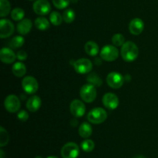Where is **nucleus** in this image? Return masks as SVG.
<instances>
[{"label":"nucleus","instance_id":"obj_1","mask_svg":"<svg viewBox=\"0 0 158 158\" xmlns=\"http://www.w3.org/2000/svg\"><path fill=\"white\" fill-rule=\"evenodd\" d=\"M122 58L126 62H133L137 58L139 54V49L137 45L133 42H125L122 46L120 51Z\"/></svg>","mask_w":158,"mask_h":158},{"label":"nucleus","instance_id":"obj_2","mask_svg":"<svg viewBox=\"0 0 158 158\" xmlns=\"http://www.w3.org/2000/svg\"><path fill=\"white\" fill-rule=\"evenodd\" d=\"M107 118L106 110L101 107H97L91 110L87 114V120L94 124H100L103 123Z\"/></svg>","mask_w":158,"mask_h":158},{"label":"nucleus","instance_id":"obj_3","mask_svg":"<svg viewBox=\"0 0 158 158\" xmlns=\"http://www.w3.org/2000/svg\"><path fill=\"white\" fill-rule=\"evenodd\" d=\"M80 95L83 101L86 103H92L97 97V89L95 86L90 83L83 85L80 89Z\"/></svg>","mask_w":158,"mask_h":158},{"label":"nucleus","instance_id":"obj_4","mask_svg":"<svg viewBox=\"0 0 158 158\" xmlns=\"http://www.w3.org/2000/svg\"><path fill=\"white\" fill-rule=\"evenodd\" d=\"M119 56V51L117 48L111 45H106L102 48L100 51V57L107 62L115 61Z\"/></svg>","mask_w":158,"mask_h":158},{"label":"nucleus","instance_id":"obj_5","mask_svg":"<svg viewBox=\"0 0 158 158\" xmlns=\"http://www.w3.org/2000/svg\"><path fill=\"white\" fill-rule=\"evenodd\" d=\"M80 154V148L73 142L66 143L61 149V156L63 158H77Z\"/></svg>","mask_w":158,"mask_h":158},{"label":"nucleus","instance_id":"obj_6","mask_svg":"<svg viewBox=\"0 0 158 158\" xmlns=\"http://www.w3.org/2000/svg\"><path fill=\"white\" fill-rule=\"evenodd\" d=\"M73 67L77 73L86 74L92 70L93 63L88 59H79L77 61L74 62Z\"/></svg>","mask_w":158,"mask_h":158},{"label":"nucleus","instance_id":"obj_7","mask_svg":"<svg viewBox=\"0 0 158 158\" xmlns=\"http://www.w3.org/2000/svg\"><path fill=\"white\" fill-rule=\"evenodd\" d=\"M4 106L8 112L15 113L20 109L21 103H20V100L17 96L11 94L5 99Z\"/></svg>","mask_w":158,"mask_h":158},{"label":"nucleus","instance_id":"obj_8","mask_svg":"<svg viewBox=\"0 0 158 158\" xmlns=\"http://www.w3.org/2000/svg\"><path fill=\"white\" fill-rule=\"evenodd\" d=\"M22 86L23 89L26 94H33L38 90L39 84L37 80L33 77L28 76L26 77L22 81Z\"/></svg>","mask_w":158,"mask_h":158},{"label":"nucleus","instance_id":"obj_9","mask_svg":"<svg viewBox=\"0 0 158 158\" xmlns=\"http://www.w3.org/2000/svg\"><path fill=\"white\" fill-rule=\"evenodd\" d=\"M124 82V78L117 72H111L106 77V83L110 87L113 89H119L121 87Z\"/></svg>","mask_w":158,"mask_h":158},{"label":"nucleus","instance_id":"obj_10","mask_svg":"<svg viewBox=\"0 0 158 158\" xmlns=\"http://www.w3.org/2000/svg\"><path fill=\"white\" fill-rule=\"evenodd\" d=\"M14 26L9 19H2L0 20V37L2 39L7 38L14 32Z\"/></svg>","mask_w":158,"mask_h":158},{"label":"nucleus","instance_id":"obj_11","mask_svg":"<svg viewBox=\"0 0 158 158\" xmlns=\"http://www.w3.org/2000/svg\"><path fill=\"white\" fill-rule=\"evenodd\" d=\"M33 10L40 15H47L50 12L51 6L47 0H37L33 4Z\"/></svg>","mask_w":158,"mask_h":158},{"label":"nucleus","instance_id":"obj_12","mask_svg":"<svg viewBox=\"0 0 158 158\" xmlns=\"http://www.w3.org/2000/svg\"><path fill=\"white\" fill-rule=\"evenodd\" d=\"M70 112L75 117H82L86 113L85 104L80 100H74L70 103Z\"/></svg>","mask_w":158,"mask_h":158},{"label":"nucleus","instance_id":"obj_13","mask_svg":"<svg viewBox=\"0 0 158 158\" xmlns=\"http://www.w3.org/2000/svg\"><path fill=\"white\" fill-rule=\"evenodd\" d=\"M103 104L108 110H115L119 106V99L116 94L107 93L103 97Z\"/></svg>","mask_w":158,"mask_h":158},{"label":"nucleus","instance_id":"obj_14","mask_svg":"<svg viewBox=\"0 0 158 158\" xmlns=\"http://www.w3.org/2000/svg\"><path fill=\"white\" fill-rule=\"evenodd\" d=\"M144 29V23L142 19L135 18L131 20L129 24V31L133 35H140Z\"/></svg>","mask_w":158,"mask_h":158},{"label":"nucleus","instance_id":"obj_15","mask_svg":"<svg viewBox=\"0 0 158 158\" xmlns=\"http://www.w3.org/2000/svg\"><path fill=\"white\" fill-rule=\"evenodd\" d=\"M16 58L17 57L15 52L9 48L3 47L0 51V59L2 63L10 64V63H13Z\"/></svg>","mask_w":158,"mask_h":158},{"label":"nucleus","instance_id":"obj_16","mask_svg":"<svg viewBox=\"0 0 158 158\" xmlns=\"http://www.w3.org/2000/svg\"><path fill=\"white\" fill-rule=\"evenodd\" d=\"M32 21L29 19H23L17 24V32L21 35H26L32 29Z\"/></svg>","mask_w":158,"mask_h":158},{"label":"nucleus","instance_id":"obj_17","mask_svg":"<svg viewBox=\"0 0 158 158\" xmlns=\"http://www.w3.org/2000/svg\"><path fill=\"white\" fill-rule=\"evenodd\" d=\"M42 104V100L38 96H33L29 98L26 102V107L31 112H35L40 108Z\"/></svg>","mask_w":158,"mask_h":158},{"label":"nucleus","instance_id":"obj_18","mask_svg":"<svg viewBox=\"0 0 158 158\" xmlns=\"http://www.w3.org/2000/svg\"><path fill=\"white\" fill-rule=\"evenodd\" d=\"M79 135L80 136L83 138H88V137H90L92 135L93 133V129L92 127L89 123H86V122H84V123H81V125L80 126L78 130Z\"/></svg>","mask_w":158,"mask_h":158},{"label":"nucleus","instance_id":"obj_19","mask_svg":"<svg viewBox=\"0 0 158 158\" xmlns=\"http://www.w3.org/2000/svg\"><path fill=\"white\" fill-rule=\"evenodd\" d=\"M85 52L90 56H95L99 52V46L94 41H88L84 46Z\"/></svg>","mask_w":158,"mask_h":158},{"label":"nucleus","instance_id":"obj_20","mask_svg":"<svg viewBox=\"0 0 158 158\" xmlns=\"http://www.w3.org/2000/svg\"><path fill=\"white\" fill-rule=\"evenodd\" d=\"M12 73L17 77H22L26 74V67L24 63L21 62H17L12 66Z\"/></svg>","mask_w":158,"mask_h":158},{"label":"nucleus","instance_id":"obj_21","mask_svg":"<svg viewBox=\"0 0 158 158\" xmlns=\"http://www.w3.org/2000/svg\"><path fill=\"white\" fill-rule=\"evenodd\" d=\"M35 26L41 31L47 30L49 28V22L44 17H38L35 20Z\"/></svg>","mask_w":158,"mask_h":158},{"label":"nucleus","instance_id":"obj_22","mask_svg":"<svg viewBox=\"0 0 158 158\" xmlns=\"http://www.w3.org/2000/svg\"><path fill=\"white\" fill-rule=\"evenodd\" d=\"M11 6L8 0H0V16L5 17L10 12Z\"/></svg>","mask_w":158,"mask_h":158},{"label":"nucleus","instance_id":"obj_23","mask_svg":"<svg viewBox=\"0 0 158 158\" xmlns=\"http://www.w3.org/2000/svg\"><path fill=\"white\" fill-rule=\"evenodd\" d=\"M25 43V40L21 35H16L13 37L12 40L9 41V46L13 49H18V48L22 47Z\"/></svg>","mask_w":158,"mask_h":158},{"label":"nucleus","instance_id":"obj_24","mask_svg":"<svg viewBox=\"0 0 158 158\" xmlns=\"http://www.w3.org/2000/svg\"><path fill=\"white\" fill-rule=\"evenodd\" d=\"M76 17L75 12L72 9H67L63 12V19L66 23H71L74 21Z\"/></svg>","mask_w":158,"mask_h":158},{"label":"nucleus","instance_id":"obj_25","mask_svg":"<svg viewBox=\"0 0 158 158\" xmlns=\"http://www.w3.org/2000/svg\"><path fill=\"white\" fill-rule=\"evenodd\" d=\"M25 16V12L21 8H15L11 12V17L15 21H21Z\"/></svg>","mask_w":158,"mask_h":158},{"label":"nucleus","instance_id":"obj_26","mask_svg":"<svg viewBox=\"0 0 158 158\" xmlns=\"http://www.w3.org/2000/svg\"><path fill=\"white\" fill-rule=\"evenodd\" d=\"M63 17L58 12H52L49 15L50 23L54 26H60L63 22Z\"/></svg>","mask_w":158,"mask_h":158},{"label":"nucleus","instance_id":"obj_27","mask_svg":"<svg viewBox=\"0 0 158 158\" xmlns=\"http://www.w3.org/2000/svg\"><path fill=\"white\" fill-rule=\"evenodd\" d=\"M94 148H95V143L92 140L86 139V140H83L81 143V148L84 152H91L94 151Z\"/></svg>","mask_w":158,"mask_h":158},{"label":"nucleus","instance_id":"obj_28","mask_svg":"<svg viewBox=\"0 0 158 158\" xmlns=\"http://www.w3.org/2000/svg\"><path fill=\"white\" fill-rule=\"evenodd\" d=\"M87 80L90 84H93L95 86H100L102 85V83H103L100 77L97 74L94 73H90L88 76Z\"/></svg>","mask_w":158,"mask_h":158},{"label":"nucleus","instance_id":"obj_29","mask_svg":"<svg viewBox=\"0 0 158 158\" xmlns=\"http://www.w3.org/2000/svg\"><path fill=\"white\" fill-rule=\"evenodd\" d=\"M9 136L8 134L7 131L1 127H0V147L3 148L6 145H7V143H9Z\"/></svg>","mask_w":158,"mask_h":158},{"label":"nucleus","instance_id":"obj_30","mask_svg":"<svg viewBox=\"0 0 158 158\" xmlns=\"http://www.w3.org/2000/svg\"><path fill=\"white\" fill-rule=\"evenodd\" d=\"M112 43L115 46H122L125 43V39L120 33H116L112 37Z\"/></svg>","mask_w":158,"mask_h":158},{"label":"nucleus","instance_id":"obj_31","mask_svg":"<svg viewBox=\"0 0 158 158\" xmlns=\"http://www.w3.org/2000/svg\"><path fill=\"white\" fill-rule=\"evenodd\" d=\"M69 0H52L54 6L59 9H66L69 5Z\"/></svg>","mask_w":158,"mask_h":158},{"label":"nucleus","instance_id":"obj_32","mask_svg":"<svg viewBox=\"0 0 158 158\" xmlns=\"http://www.w3.org/2000/svg\"><path fill=\"white\" fill-rule=\"evenodd\" d=\"M17 118L21 122H26L29 119V114L26 110H20L17 114Z\"/></svg>","mask_w":158,"mask_h":158},{"label":"nucleus","instance_id":"obj_33","mask_svg":"<svg viewBox=\"0 0 158 158\" xmlns=\"http://www.w3.org/2000/svg\"><path fill=\"white\" fill-rule=\"evenodd\" d=\"M16 57L19 60L24 61L27 59V53L24 50H19L16 54Z\"/></svg>","mask_w":158,"mask_h":158},{"label":"nucleus","instance_id":"obj_34","mask_svg":"<svg viewBox=\"0 0 158 158\" xmlns=\"http://www.w3.org/2000/svg\"><path fill=\"white\" fill-rule=\"evenodd\" d=\"M5 157V154H4V151L3 150H0V158H4Z\"/></svg>","mask_w":158,"mask_h":158},{"label":"nucleus","instance_id":"obj_35","mask_svg":"<svg viewBox=\"0 0 158 158\" xmlns=\"http://www.w3.org/2000/svg\"><path fill=\"white\" fill-rule=\"evenodd\" d=\"M134 158H146V157H143V156H142V155H137V156H136V157H134Z\"/></svg>","mask_w":158,"mask_h":158},{"label":"nucleus","instance_id":"obj_36","mask_svg":"<svg viewBox=\"0 0 158 158\" xmlns=\"http://www.w3.org/2000/svg\"><path fill=\"white\" fill-rule=\"evenodd\" d=\"M46 158H59V157H55V156H49V157H46Z\"/></svg>","mask_w":158,"mask_h":158},{"label":"nucleus","instance_id":"obj_37","mask_svg":"<svg viewBox=\"0 0 158 158\" xmlns=\"http://www.w3.org/2000/svg\"><path fill=\"white\" fill-rule=\"evenodd\" d=\"M35 158H43V157H41V156H36Z\"/></svg>","mask_w":158,"mask_h":158},{"label":"nucleus","instance_id":"obj_38","mask_svg":"<svg viewBox=\"0 0 158 158\" xmlns=\"http://www.w3.org/2000/svg\"><path fill=\"white\" fill-rule=\"evenodd\" d=\"M29 1H32V0H29Z\"/></svg>","mask_w":158,"mask_h":158}]
</instances>
